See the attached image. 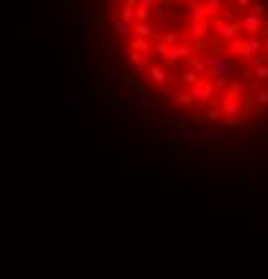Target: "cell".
I'll use <instances>...</instances> for the list:
<instances>
[{
	"label": "cell",
	"instance_id": "cell-2",
	"mask_svg": "<svg viewBox=\"0 0 268 279\" xmlns=\"http://www.w3.org/2000/svg\"><path fill=\"white\" fill-rule=\"evenodd\" d=\"M190 97H193V99H201V102L212 99V83L198 78V81L193 83V91H190Z\"/></svg>",
	"mask_w": 268,
	"mask_h": 279
},
{
	"label": "cell",
	"instance_id": "cell-1",
	"mask_svg": "<svg viewBox=\"0 0 268 279\" xmlns=\"http://www.w3.org/2000/svg\"><path fill=\"white\" fill-rule=\"evenodd\" d=\"M239 27H242V32H244V35H257V32H263V16L247 14V16H242Z\"/></svg>",
	"mask_w": 268,
	"mask_h": 279
},
{
	"label": "cell",
	"instance_id": "cell-4",
	"mask_svg": "<svg viewBox=\"0 0 268 279\" xmlns=\"http://www.w3.org/2000/svg\"><path fill=\"white\" fill-rule=\"evenodd\" d=\"M263 51V41L260 38H250L247 41V57H257Z\"/></svg>",
	"mask_w": 268,
	"mask_h": 279
},
{
	"label": "cell",
	"instance_id": "cell-8",
	"mask_svg": "<svg viewBox=\"0 0 268 279\" xmlns=\"http://www.w3.org/2000/svg\"><path fill=\"white\" fill-rule=\"evenodd\" d=\"M257 116H268V105H252L247 110V118H257Z\"/></svg>",
	"mask_w": 268,
	"mask_h": 279
},
{
	"label": "cell",
	"instance_id": "cell-14",
	"mask_svg": "<svg viewBox=\"0 0 268 279\" xmlns=\"http://www.w3.org/2000/svg\"><path fill=\"white\" fill-rule=\"evenodd\" d=\"M236 6H239V8H250L252 0H236Z\"/></svg>",
	"mask_w": 268,
	"mask_h": 279
},
{
	"label": "cell",
	"instance_id": "cell-5",
	"mask_svg": "<svg viewBox=\"0 0 268 279\" xmlns=\"http://www.w3.org/2000/svg\"><path fill=\"white\" fill-rule=\"evenodd\" d=\"M148 76H150V81H153V83H161V86L166 83V73L161 70V67H150V70H148Z\"/></svg>",
	"mask_w": 268,
	"mask_h": 279
},
{
	"label": "cell",
	"instance_id": "cell-9",
	"mask_svg": "<svg viewBox=\"0 0 268 279\" xmlns=\"http://www.w3.org/2000/svg\"><path fill=\"white\" fill-rule=\"evenodd\" d=\"M250 14H255V16H265V14H268V8H265L263 3H257V0H252V6H250Z\"/></svg>",
	"mask_w": 268,
	"mask_h": 279
},
{
	"label": "cell",
	"instance_id": "cell-10",
	"mask_svg": "<svg viewBox=\"0 0 268 279\" xmlns=\"http://www.w3.org/2000/svg\"><path fill=\"white\" fill-rule=\"evenodd\" d=\"M255 102L257 105H268V89H257L255 91Z\"/></svg>",
	"mask_w": 268,
	"mask_h": 279
},
{
	"label": "cell",
	"instance_id": "cell-13",
	"mask_svg": "<svg viewBox=\"0 0 268 279\" xmlns=\"http://www.w3.org/2000/svg\"><path fill=\"white\" fill-rule=\"evenodd\" d=\"M220 116H223L220 110H209V121H220Z\"/></svg>",
	"mask_w": 268,
	"mask_h": 279
},
{
	"label": "cell",
	"instance_id": "cell-3",
	"mask_svg": "<svg viewBox=\"0 0 268 279\" xmlns=\"http://www.w3.org/2000/svg\"><path fill=\"white\" fill-rule=\"evenodd\" d=\"M228 54H231V57H247V43L244 41H231L228 43Z\"/></svg>",
	"mask_w": 268,
	"mask_h": 279
},
{
	"label": "cell",
	"instance_id": "cell-12",
	"mask_svg": "<svg viewBox=\"0 0 268 279\" xmlns=\"http://www.w3.org/2000/svg\"><path fill=\"white\" fill-rule=\"evenodd\" d=\"M16 35H19V38H30V35H32V30H30V27H19V30H16Z\"/></svg>",
	"mask_w": 268,
	"mask_h": 279
},
{
	"label": "cell",
	"instance_id": "cell-15",
	"mask_svg": "<svg viewBox=\"0 0 268 279\" xmlns=\"http://www.w3.org/2000/svg\"><path fill=\"white\" fill-rule=\"evenodd\" d=\"M263 51L268 54V35H265V38H263Z\"/></svg>",
	"mask_w": 268,
	"mask_h": 279
},
{
	"label": "cell",
	"instance_id": "cell-6",
	"mask_svg": "<svg viewBox=\"0 0 268 279\" xmlns=\"http://www.w3.org/2000/svg\"><path fill=\"white\" fill-rule=\"evenodd\" d=\"M204 8H207V16H215V14L223 11V3H220V0H207Z\"/></svg>",
	"mask_w": 268,
	"mask_h": 279
},
{
	"label": "cell",
	"instance_id": "cell-7",
	"mask_svg": "<svg viewBox=\"0 0 268 279\" xmlns=\"http://www.w3.org/2000/svg\"><path fill=\"white\" fill-rule=\"evenodd\" d=\"M255 78L257 81H268V62H257L255 64Z\"/></svg>",
	"mask_w": 268,
	"mask_h": 279
},
{
	"label": "cell",
	"instance_id": "cell-11",
	"mask_svg": "<svg viewBox=\"0 0 268 279\" xmlns=\"http://www.w3.org/2000/svg\"><path fill=\"white\" fill-rule=\"evenodd\" d=\"M153 32L150 24H137V35H142V38H148V35Z\"/></svg>",
	"mask_w": 268,
	"mask_h": 279
}]
</instances>
